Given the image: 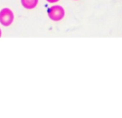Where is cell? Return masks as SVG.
I'll return each instance as SVG.
<instances>
[{"label": "cell", "mask_w": 122, "mask_h": 118, "mask_svg": "<svg viewBox=\"0 0 122 118\" xmlns=\"http://www.w3.org/2000/svg\"><path fill=\"white\" fill-rule=\"evenodd\" d=\"M48 16L51 20H53L55 21H59L65 16L64 8L58 5L53 6L48 9Z\"/></svg>", "instance_id": "1"}, {"label": "cell", "mask_w": 122, "mask_h": 118, "mask_svg": "<svg viewBox=\"0 0 122 118\" xmlns=\"http://www.w3.org/2000/svg\"><path fill=\"white\" fill-rule=\"evenodd\" d=\"M14 20L13 12L9 8H3L0 11V22L4 26H9Z\"/></svg>", "instance_id": "2"}, {"label": "cell", "mask_w": 122, "mask_h": 118, "mask_svg": "<svg viewBox=\"0 0 122 118\" xmlns=\"http://www.w3.org/2000/svg\"><path fill=\"white\" fill-rule=\"evenodd\" d=\"M21 4L27 9H32L37 6L38 0H21Z\"/></svg>", "instance_id": "3"}, {"label": "cell", "mask_w": 122, "mask_h": 118, "mask_svg": "<svg viewBox=\"0 0 122 118\" xmlns=\"http://www.w3.org/2000/svg\"><path fill=\"white\" fill-rule=\"evenodd\" d=\"M48 3H51V4H53V3H56L57 1H59V0H46Z\"/></svg>", "instance_id": "4"}, {"label": "cell", "mask_w": 122, "mask_h": 118, "mask_svg": "<svg viewBox=\"0 0 122 118\" xmlns=\"http://www.w3.org/2000/svg\"><path fill=\"white\" fill-rule=\"evenodd\" d=\"M0 35H1V30H0Z\"/></svg>", "instance_id": "5"}]
</instances>
